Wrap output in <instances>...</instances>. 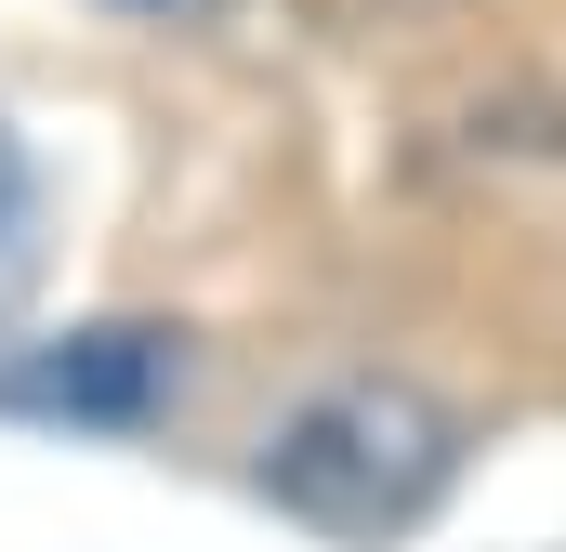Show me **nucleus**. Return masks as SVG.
Segmentation results:
<instances>
[{"label": "nucleus", "mask_w": 566, "mask_h": 552, "mask_svg": "<svg viewBox=\"0 0 566 552\" xmlns=\"http://www.w3.org/2000/svg\"><path fill=\"white\" fill-rule=\"evenodd\" d=\"M461 460H474V421L448 408L434 382H409V369H329V382H303L264 421L251 487L277 500L303 540L382 552V540H409V527L448 513Z\"/></svg>", "instance_id": "nucleus-1"}, {"label": "nucleus", "mask_w": 566, "mask_h": 552, "mask_svg": "<svg viewBox=\"0 0 566 552\" xmlns=\"http://www.w3.org/2000/svg\"><path fill=\"white\" fill-rule=\"evenodd\" d=\"M185 395V329H80V342H40V355H0V408L40 421H158Z\"/></svg>", "instance_id": "nucleus-2"}, {"label": "nucleus", "mask_w": 566, "mask_h": 552, "mask_svg": "<svg viewBox=\"0 0 566 552\" xmlns=\"http://www.w3.org/2000/svg\"><path fill=\"white\" fill-rule=\"evenodd\" d=\"M40 264H53V184H40V158H27V132L0 119V329L27 316V289H40Z\"/></svg>", "instance_id": "nucleus-3"}, {"label": "nucleus", "mask_w": 566, "mask_h": 552, "mask_svg": "<svg viewBox=\"0 0 566 552\" xmlns=\"http://www.w3.org/2000/svg\"><path fill=\"white\" fill-rule=\"evenodd\" d=\"M106 13H133V26H224L238 0H106Z\"/></svg>", "instance_id": "nucleus-4"}]
</instances>
